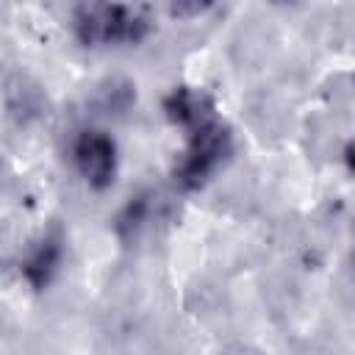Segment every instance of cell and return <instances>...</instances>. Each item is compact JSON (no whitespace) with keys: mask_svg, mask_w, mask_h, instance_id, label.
<instances>
[{"mask_svg":"<svg viewBox=\"0 0 355 355\" xmlns=\"http://www.w3.org/2000/svg\"><path fill=\"white\" fill-rule=\"evenodd\" d=\"M72 33L83 47L141 42L153 22L144 8L116 0H72Z\"/></svg>","mask_w":355,"mask_h":355,"instance_id":"obj_1","label":"cell"},{"mask_svg":"<svg viewBox=\"0 0 355 355\" xmlns=\"http://www.w3.org/2000/svg\"><path fill=\"white\" fill-rule=\"evenodd\" d=\"M230 153H233V133L216 116L186 133V150L175 164L172 178L183 191H197L216 175L219 166H225Z\"/></svg>","mask_w":355,"mask_h":355,"instance_id":"obj_2","label":"cell"},{"mask_svg":"<svg viewBox=\"0 0 355 355\" xmlns=\"http://www.w3.org/2000/svg\"><path fill=\"white\" fill-rule=\"evenodd\" d=\"M72 158H75V166H78V172L89 189L103 191L114 183V178H116V144L105 130H97V128L80 130L75 139V147H72Z\"/></svg>","mask_w":355,"mask_h":355,"instance_id":"obj_3","label":"cell"},{"mask_svg":"<svg viewBox=\"0 0 355 355\" xmlns=\"http://www.w3.org/2000/svg\"><path fill=\"white\" fill-rule=\"evenodd\" d=\"M164 114L175 128L189 133V130L216 119V103L200 86H175L164 97Z\"/></svg>","mask_w":355,"mask_h":355,"instance_id":"obj_4","label":"cell"},{"mask_svg":"<svg viewBox=\"0 0 355 355\" xmlns=\"http://www.w3.org/2000/svg\"><path fill=\"white\" fill-rule=\"evenodd\" d=\"M61 255H64V250H61V236L53 230V233H44L39 241H33L31 244V250H28V255L22 258V277L36 288V291H42L50 280H53V275H55V269H58V263H61Z\"/></svg>","mask_w":355,"mask_h":355,"instance_id":"obj_5","label":"cell"},{"mask_svg":"<svg viewBox=\"0 0 355 355\" xmlns=\"http://www.w3.org/2000/svg\"><path fill=\"white\" fill-rule=\"evenodd\" d=\"M216 0H169V14L175 19H194L205 14Z\"/></svg>","mask_w":355,"mask_h":355,"instance_id":"obj_6","label":"cell"},{"mask_svg":"<svg viewBox=\"0 0 355 355\" xmlns=\"http://www.w3.org/2000/svg\"><path fill=\"white\" fill-rule=\"evenodd\" d=\"M344 164H347V169L355 175V141H349V144L344 147Z\"/></svg>","mask_w":355,"mask_h":355,"instance_id":"obj_7","label":"cell"}]
</instances>
